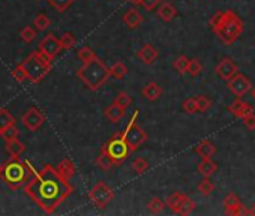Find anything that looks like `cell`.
Returning a JSON list of instances; mask_svg holds the SVG:
<instances>
[{
	"instance_id": "obj_1",
	"label": "cell",
	"mask_w": 255,
	"mask_h": 216,
	"mask_svg": "<svg viewBox=\"0 0 255 216\" xmlns=\"http://www.w3.org/2000/svg\"><path fill=\"white\" fill-rule=\"evenodd\" d=\"M24 189L45 213H54L56 209L72 194L71 180L65 179L57 168L50 164L44 165L41 171L35 170Z\"/></svg>"
},
{
	"instance_id": "obj_2",
	"label": "cell",
	"mask_w": 255,
	"mask_h": 216,
	"mask_svg": "<svg viewBox=\"0 0 255 216\" xmlns=\"http://www.w3.org/2000/svg\"><path fill=\"white\" fill-rule=\"evenodd\" d=\"M210 29L225 45H231L242 35L243 21L228 9L215 14V17L210 20Z\"/></svg>"
},
{
	"instance_id": "obj_3",
	"label": "cell",
	"mask_w": 255,
	"mask_h": 216,
	"mask_svg": "<svg viewBox=\"0 0 255 216\" xmlns=\"http://www.w3.org/2000/svg\"><path fill=\"white\" fill-rule=\"evenodd\" d=\"M35 173V168L30 165L29 161H20L11 159L2 165V171H0V177L2 180L12 189H24L26 185L30 182L32 176Z\"/></svg>"
},
{
	"instance_id": "obj_4",
	"label": "cell",
	"mask_w": 255,
	"mask_h": 216,
	"mask_svg": "<svg viewBox=\"0 0 255 216\" xmlns=\"http://www.w3.org/2000/svg\"><path fill=\"white\" fill-rule=\"evenodd\" d=\"M77 77L89 90L96 92L110 78V69L102 60L95 57L89 62H83V66L77 71Z\"/></svg>"
},
{
	"instance_id": "obj_5",
	"label": "cell",
	"mask_w": 255,
	"mask_h": 216,
	"mask_svg": "<svg viewBox=\"0 0 255 216\" xmlns=\"http://www.w3.org/2000/svg\"><path fill=\"white\" fill-rule=\"evenodd\" d=\"M20 68L24 71L29 81L38 84L51 72L53 66L51 60H48L44 54H41L39 51H33L20 63Z\"/></svg>"
},
{
	"instance_id": "obj_6",
	"label": "cell",
	"mask_w": 255,
	"mask_h": 216,
	"mask_svg": "<svg viewBox=\"0 0 255 216\" xmlns=\"http://www.w3.org/2000/svg\"><path fill=\"white\" fill-rule=\"evenodd\" d=\"M140 116V111L137 110L134 113V116L131 117V122L128 123V126L125 128V131L122 132V137L129 149V152H135L140 149V146H143L147 141V134L146 131L137 123V119Z\"/></svg>"
},
{
	"instance_id": "obj_7",
	"label": "cell",
	"mask_w": 255,
	"mask_h": 216,
	"mask_svg": "<svg viewBox=\"0 0 255 216\" xmlns=\"http://www.w3.org/2000/svg\"><path fill=\"white\" fill-rule=\"evenodd\" d=\"M101 150H104L110 156L114 165H120L122 162H125L131 153L122 137V132H116L104 146H101Z\"/></svg>"
},
{
	"instance_id": "obj_8",
	"label": "cell",
	"mask_w": 255,
	"mask_h": 216,
	"mask_svg": "<svg viewBox=\"0 0 255 216\" xmlns=\"http://www.w3.org/2000/svg\"><path fill=\"white\" fill-rule=\"evenodd\" d=\"M89 198H90V201L96 206V207H99V209H104L113 198H114V192H113V189L105 183V182H96L95 185H93V188L90 189V192H89Z\"/></svg>"
},
{
	"instance_id": "obj_9",
	"label": "cell",
	"mask_w": 255,
	"mask_h": 216,
	"mask_svg": "<svg viewBox=\"0 0 255 216\" xmlns=\"http://www.w3.org/2000/svg\"><path fill=\"white\" fill-rule=\"evenodd\" d=\"M21 123L26 129L35 132V131L41 129L42 125L45 123V116L41 113V110H38L36 107H30L29 110L23 114Z\"/></svg>"
},
{
	"instance_id": "obj_10",
	"label": "cell",
	"mask_w": 255,
	"mask_h": 216,
	"mask_svg": "<svg viewBox=\"0 0 255 216\" xmlns=\"http://www.w3.org/2000/svg\"><path fill=\"white\" fill-rule=\"evenodd\" d=\"M41 54H44L48 60H54V57L62 51V47H60V41L59 38H56V35L50 33L47 36H44V39L39 42V50H38Z\"/></svg>"
},
{
	"instance_id": "obj_11",
	"label": "cell",
	"mask_w": 255,
	"mask_h": 216,
	"mask_svg": "<svg viewBox=\"0 0 255 216\" xmlns=\"http://www.w3.org/2000/svg\"><path fill=\"white\" fill-rule=\"evenodd\" d=\"M227 86L236 98H242L251 89V81L243 74L236 72L230 80H227Z\"/></svg>"
},
{
	"instance_id": "obj_12",
	"label": "cell",
	"mask_w": 255,
	"mask_h": 216,
	"mask_svg": "<svg viewBox=\"0 0 255 216\" xmlns=\"http://www.w3.org/2000/svg\"><path fill=\"white\" fill-rule=\"evenodd\" d=\"M215 72H216V75L219 77V78H222V80H230L236 72H239V69H237V65H236V62L233 60V59H230V57H224V59H221L219 62H218V65H216V68H215Z\"/></svg>"
},
{
	"instance_id": "obj_13",
	"label": "cell",
	"mask_w": 255,
	"mask_h": 216,
	"mask_svg": "<svg viewBox=\"0 0 255 216\" xmlns=\"http://www.w3.org/2000/svg\"><path fill=\"white\" fill-rule=\"evenodd\" d=\"M224 207H225L227 215H246L245 206L242 204L240 198L234 192L227 194V197L224 200Z\"/></svg>"
},
{
	"instance_id": "obj_14",
	"label": "cell",
	"mask_w": 255,
	"mask_h": 216,
	"mask_svg": "<svg viewBox=\"0 0 255 216\" xmlns=\"http://www.w3.org/2000/svg\"><path fill=\"white\" fill-rule=\"evenodd\" d=\"M228 111H230L233 116H236V117L242 119V117H245L248 113H251V111H252V107H251V104H248V102L242 101L240 98H236V99L228 105Z\"/></svg>"
},
{
	"instance_id": "obj_15",
	"label": "cell",
	"mask_w": 255,
	"mask_h": 216,
	"mask_svg": "<svg viewBox=\"0 0 255 216\" xmlns=\"http://www.w3.org/2000/svg\"><path fill=\"white\" fill-rule=\"evenodd\" d=\"M138 59L146 63V65H152L158 57H159V51L156 50V47H153L152 44H146L144 47H141L137 53Z\"/></svg>"
},
{
	"instance_id": "obj_16",
	"label": "cell",
	"mask_w": 255,
	"mask_h": 216,
	"mask_svg": "<svg viewBox=\"0 0 255 216\" xmlns=\"http://www.w3.org/2000/svg\"><path fill=\"white\" fill-rule=\"evenodd\" d=\"M122 21L129 27V29H137L140 27V24L143 23V15L137 11V9H128L123 17H122Z\"/></svg>"
},
{
	"instance_id": "obj_17",
	"label": "cell",
	"mask_w": 255,
	"mask_h": 216,
	"mask_svg": "<svg viewBox=\"0 0 255 216\" xmlns=\"http://www.w3.org/2000/svg\"><path fill=\"white\" fill-rule=\"evenodd\" d=\"M104 114H105V117H107L108 122L117 123V122H120V120L123 119V116H125V108H122L120 105H117L116 102H113L111 105H108V107L105 108Z\"/></svg>"
},
{
	"instance_id": "obj_18",
	"label": "cell",
	"mask_w": 255,
	"mask_h": 216,
	"mask_svg": "<svg viewBox=\"0 0 255 216\" xmlns=\"http://www.w3.org/2000/svg\"><path fill=\"white\" fill-rule=\"evenodd\" d=\"M141 93H143V96H144L147 101L155 102V101H158V99L162 96V87H161L158 83L150 81V83H147V84L143 87Z\"/></svg>"
},
{
	"instance_id": "obj_19",
	"label": "cell",
	"mask_w": 255,
	"mask_h": 216,
	"mask_svg": "<svg viewBox=\"0 0 255 216\" xmlns=\"http://www.w3.org/2000/svg\"><path fill=\"white\" fill-rule=\"evenodd\" d=\"M6 152L9 153L11 158L18 159L26 152V146L18 140V137L17 138H11V140L6 141Z\"/></svg>"
},
{
	"instance_id": "obj_20",
	"label": "cell",
	"mask_w": 255,
	"mask_h": 216,
	"mask_svg": "<svg viewBox=\"0 0 255 216\" xmlns=\"http://www.w3.org/2000/svg\"><path fill=\"white\" fill-rule=\"evenodd\" d=\"M194 152H195L200 158L206 159V158H212V156L216 153V147H215V144H213L212 141L204 140V141H201V143H198V144L195 146Z\"/></svg>"
},
{
	"instance_id": "obj_21",
	"label": "cell",
	"mask_w": 255,
	"mask_h": 216,
	"mask_svg": "<svg viewBox=\"0 0 255 216\" xmlns=\"http://www.w3.org/2000/svg\"><path fill=\"white\" fill-rule=\"evenodd\" d=\"M176 15H177V9H176L171 3H168V2L161 3V6H159V9H158V17H159L162 21L170 23V21H173V20L176 18Z\"/></svg>"
},
{
	"instance_id": "obj_22",
	"label": "cell",
	"mask_w": 255,
	"mask_h": 216,
	"mask_svg": "<svg viewBox=\"0 0 255 216\" xmlns=\"http://www.w3.org/2000/svg\"><path fill=\"white\" fill-rule=\"evenodd\" d=\"M57 171L68 180H71L74 176H75V165L71 159H63L62 162L57 164Z\"/></svg>"
},
{
	"instance_id": "obj_23",
	"label": "cell",
	"mask_w": 255,
	"mask_h": 216,
	"mask_svg": "<svg viewBox=\"0 0 255 216\" xmlns=\"http://www.w3.org/2000/svg\"><path fill=\"white\" fill-rule=\"evenodd\" d=\"M197 168H198V173H200V174H203L204 177H210L212 174L216 173L218 165H216L210 158H206V159H203V161L198 164Z\"/></svg>"
},
{
	"instance_id": "obj_24",
	"label": "cell",
	"mask_w": 255,
	"mask_h": 216,
	"mask_svg": "<svg viewBox=\"0 0 255 216\" xmlns=\"http://www.w3.org/2000/svg\"><path fill=\"white\" fill-rule=\"evenodd\" d=\"M195 207H197L195 201L192 198H189L188 195H185V198L182 200V203L179 204V207L176 209L174 213H177V215H189V213L194 212Z\"/></svg>"
},
{
	"instance_id": "obj_25",
	"label": "cell",
	"mask_w": 255,
	"mask_h": 216,
	"mask_svg": "<svg viewBox=\"0 0 255 216\" xmlns=\"http://www.w3.org/2000/svg\"><path fill=\"white\" fill-rule=\"evenodd\" d=\"M95 165H96L98 168L104 170V171H108V170H111V168L114 167V162L110 159V156H108L104 150H101L99 155H98L96 159H95Z\"/></svg>"
},
{
	"instance_id": "obj_26",
	"label": "cell",
	"mask_w": 255,
	"mask_h": 216,
	"mask_svg": "<svg viewBox=\"0 0 255 216\" xmlns=\"http://www.w3.org/2000/svg\"><path fill=\"white\" fill-rule=\"evenodd\" d=\"M15 123V119L14 116L6 110V108H0V132L3 129H6L8 126L14 125Z\"/></svg>"
},
{
	"instance_id": "obj_27",
	"label": "cell",
	"mask_w": 255,
	"mask_h": 216,
	"mask_svg": "<svg viewBox=\"0 0 255 216\" xmlns=\"http://www.w3.org/2000/svg\"><path fill=\"white\" fill-rule=\"evenodd\" d=\"M126 74H128V68L122 62H117L110 68V75L116 80H123L126 77Z\"/></svg>"
},
{
	"instance_id": "obj_28",
	"label": "cell",
	"mask_w": 255,
	"mask_h": 216,
	"mask_svg": "<svg viewBox=\"0 0 255 216\" xmlns=\"http://www.w3.org/2000/svg\"><path fill=\"white\" fill-rule=\"evenodd\" d=\"M185 198V194L183 192H173V194H170L168 197H167V200H165V206H168L173 212H176V209L179 207V204L182 203V200Z\"/></svg>"
},
{
	"instance_id": "obj_29",
	"label": "cell",
	"mask_w": 255,
	"mask_h": 216,
	"mask_svg": "<svg viewBox=\"0 0 255 216\" xmlns=\"http://www.w3.org/2000/svg\"><path fill=\"white\" fill-rule=\"evenodd\" d=\"M188 63H189V59L186 56H179L174 62H173V68L180 74V75H185L188 72Z\"/></svg>"
},
{
	"instance_id": "obj_30",
	"label": "cell",
	"mask_w": 255,
	"mask_h": 216,
	"mask_svg": "<svg viewBox=\"0 0 255 216\" xmlns=\"http://www.w3.org/2000/svg\"><path fill=\"white\" fill-rule=\"evenodd\" d=\"M197 189H198V192H200L201 195L207 197V195H210V194L213 192V189H215V185H213V182H212L209 177H204V179H203V180L198 183Z\"/></svg>"
},
{
	"instance_id": "obj_31",
	"label": "cell",
	"mask_w": 255,
	"mask_h": 216,
	"mask_svg": "<svg viewBox=\"0 0 255 216\" xmlns=\"http://www.w3.org/2000/svg\"><path fill=\"white\" fill-rule=\"evenodd\" d=\"M195 104H197V108H198V113H206L210 105H212V101L209 96L206 95H200V96H195Z\"/></svg>"
},
{
	"instance_id": "obj_32",
	"label": "cell",
	"mask_w": 255,
	"mask_h": 216,
	"mask_svg": "<svg viewBox=\"0 0 255 216\" xmlns=\"http://www.w3.org/2000/svg\"><path fill=\"white\" fill-rule=\"evenodd\" d=\"M47 2L57 11V12H65L74 2H75V0H47Z\"/></svg>"
},
{
	"instance_id": "obj_33",
	"label": "cell",
	"mask_w": 255,
	"mask_h": 216,
	"mask_svg": "<svg viewBox=\"0 0 255 216\" xmlns=\"http://www.w3.org/2000/svg\"><path fill=\"white\" fill-rule=\"evenodd\" d=\"M33 26H35V30H38V32H44V30H47V29L51 26V21H50V18H48L47 15L41 14V15H38V17L35 18Z\"/></svg>"
},
{
	"instance_id": "obj_34",
	"label": "cell",
	"mask_w": 255,
	"mask_h": 216,
	"mask_svg": "<svg viewBox=\"0 0 255 216\" xmlns=\"http://www.w3.org/2000/svg\"><path fill=\"white\" fill-rule=\"evenodd\" d=\"M20 38H21V41H23V42H26V44H32V42L36 39V30H35L33 27H30V26H26V27L21 30Z\"/></svg>"
},
{
	"instance_id": "obj_35",
	"label": "cell",
	"mask_w": 255,
	"mask_h": 216,
	"mask_svg": "<svg viewBox=\"0 0 255 216\" xmlns=\"http://www.w3.org/2000/svg\"><path fill=\"white\" fill-rule=\"evenodd\" d=\"M203 71V63L198 60V59H189V63H188V74L191 77H197L200 75Z\"/></svg>"
},
{
	"instance_id": "obj_36",
	"label": "cell",
	"mask_w": 255,
	"mask_h": 216,
	"mask_svg": "<svg viewBox=\"0 0 255 216\" xmlns=\"http://www.w3.org/2000/svg\"><path fill=\"white\" fill-rule=\"evenodd\" d=\"M132 170L137 173V174H144L147 170H149V162L146 158H137L134 162H132Z\"/></svg>"
},
{
	"instance_id": "obj_37",
	"label": "cell",
	"mask_w": 255,
	"mask_h": 216,
	"mask_svg": "<svg viewBox=\"0 0 255 216\" xmlns=\"http://www.w3.org/2000/svg\"><path fill=\"white\" fill-rule=\"evenodd\" d=\"M114 102L117 105H120L122 108H128L131 104H132V98L129 93H126V92H120L116 98H114Z\"/></svg>"
},
{
	"instance_id": "obj_38",
	"label": "cell",
	"mask_w": 255,
	"mask_h": 216,
	"mask_svg": "<svg viewBox=\"0 0 255 216\" xmlns=\"http://www.w3.org/2000/svg\"><path fill=\"white\" fill-rule=\"evenodd\" d=\"M59 41H60V47H62L63 50H71V48H74V45H75V36H74L71 32L63 33V36H62Z\"/></svg>"
},
{
	"instance_id": "obj_39",
	"label": "cell",
	"mask_w": 255,
	"mask_h": 216,
	"mask_svg": "<svg viewBox=\"0 0 255 216\" xmlns=\"http://www.w3.org/2000/svg\"><path fill=\"white\" fill-rule=\"evenodd\" d=\"M18 135H20V131H18V128H17L15 123L11 125V126H8L6 129H3L2 132H0V137H2L5 141H8V140H11V138H17Z\"/></svg>"
},
{
	"instance_id": "obj_40",
	"label": "cell",
	"mask_w": 255,
	"mask_h": 216,
	"mask_svg": "<svg viewBox=\"0 0 255 216\" xmlns=\"http://www.w3.org/2000/svg\"><path fill=\"white\" fill-rule=\"evenodd\" d=\"M147 207H149V210H150L152 213L158 215V213H161V212L164 210V207H165V203H164L161 198L155 197V198H152V200L149 201Z\"/></svg>"
},
{
	"instance_id": "obj_41",
	"label": "cell",
	"mask_w": 255,
	"mask_h": 216,
	"mask_svg": "<svg viewBox=\"0 0 255 216\" xmlns=\"http://www.w3.org/2000/svg\"><path fill=\"white\" fill-rule=\"evenodd\" d=\"M77 56H78V59H80L81 62H89V60H92V59L96 57L95 53H93V50H92L90 47H81V48L78 50Z\"/></svg>"
},
{
	"instance_id": "obj_42",
	"label": "cell",
	"mask_w": 255,
	"mask_h": 216,
	"mask_svg": "<svg viewBox=\"0 0 255 216\" xmlns=\"http://www.w3.org/2000/svg\"><path fill=\"white\" fill-rule=\"evenodd\" d=\"M182 108H183V111L188 113V114H195V113H198V108H197V104H195V98H188V99L183 102Z\"/></svg>"
},
{
	"instance_id": "obj_43",
	"label": "cell",
	"mask_w": 255,
	"mask_h": 216,
	"mask_svg": "<svg viewBox=\"0 0 255 216\" xmlns=\"http://www.w3.org/2000/svg\"><path fill=\"white\" fill-rule=\"evenodd\" d=\"M242 120H243V125H245V128L246 129H249V131H255V114L251 111V113H248L245 117H242Z\"/></svg>"
},
{
	"instance_id": "obj_44",
	"label": "cell",
	"mask_w": 255,
	"mask_h": 216,
	"mask_svg": "<svg viewBox=\"0 0 255 216\" xmlns=\"http://www.w3.org/2000/svg\"><path fill=\"white\" fill-rule=\"evenodd\" d=\"M158 5H161V0H141L140 6H143L146 11H153L158 8Z\"/></svg>"
},
{
	"instance_id": "obj_45",
	"label": "cell",
	"mask_w": 255,
	"mask_h": 216,
	"mask_svg": "<svg viewBox=\"0 0 255 216\" xmlns=\"http://www.w3.org/2000/svg\"><path fill=\"white\" fill-rule=\"evenodd\" d=\"M12 77L18 81V83H24L26 80H27V77H26V74H24V71L20 68V65L12 71Z\"/></svg>"
},
{
	"instance_id": "obj_46",
	"label": "cell",
	"mask_w": 255,
	"mask_h": 216,
	"mask_svg": "<svg viewBox=\"0 0 255 216\" xmlns=\"http://www.w3.org/2000/svg\"><path fill=\"white\" fill-rule=\"evenodd\" d=\"M246 215H254L255 216V204H252L249 209H246Z\"/></svg>"
},
{
	"instance_id": "obj_47",
	"label": "cell",
	"mask_w": 255,
	"mask_h": 216,
	"mask_svg": "<svg viewBox=\"0 0 255 216\" xmlns=\"http://www.w3.org/2000/svg\"><path fill=\"white\" fill-rule=\"evenodd\" d=\"M125 2L131 3V5H135V6H140V2H141V0H125Z\"/></svg>"
},
{
	"instance_id": "obj_48",
	"label": "cell",
	"mask_w": 255,
	"mask_h": 216,
	"mask_svg": "<svg viewBox=\"0 0 255 216\" xmlns=\"http://www.w3.org/2000/svg\"><path fill=\"white\" fill-rule=\"evenodd\" d=\"M251 95H252V98H254V99H255V87H254V89H252V92H251Z\"/></svg>"
},
{
	"instance_id": "obj_49",
	"label": "cell",
	"mask_w": 255,
	"mask_h": 216,
	"mask_svg": "<svg viewBox=\"0 0 255 216\" xmlns=\"http://www.w3.org/2000/svg\"><path fill=\"white\" fill-rule=\"evenodd\" d=\"M0 171H2V165H0Z\"/></svg>"
}]
</instances>
